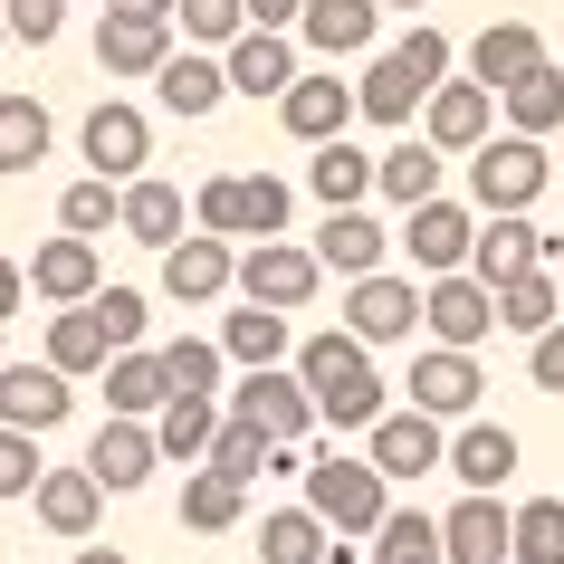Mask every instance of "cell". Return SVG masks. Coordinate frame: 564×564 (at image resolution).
<instances>
[{"label":"cell","instance_id":"6da1fadb","mask_svg":"<svg viewBox=\"0 0 564 564\" xmlns=\"http://www.w3.org/2000/svg\"><path fill=\"white\" fill-rule=\"evenodd\" d=\"M306 373V392H316V421H326V431H373V421L392 412L383 402V373H373V345H364L355 326H326V335H306L297 355H288Z\"/></svg>","mask_w":564,"mask_h":564},{"label":"cell","instance_id":"7a4b0ae2","mask_svg":"<svg viewBox=\"0 0 564 564\" xmlns=\"http://www.w3.org/2000/svg\"><path fill=\"white\" fill-rule=\"evenodd\" d=\"M449 67H459V48H449V30H431V20H412V39H392L383 58H373V67L355 77V106H364V124H392V134H402V124H412L421 106H431V87H441Z\"/></svg>","mask_w":564,"mask_h":564},{"label":"cell","instance_id":"3957f363","mask_svg":"<svg viewBox=\"0 0 564 564\" xmlns=\"http://www.w3.org/2000/svg\"><path fill=\"white\" fill-rule=\"evenodd\" d=\"M306 507L326 517L335 535H373L392 517V478L373 459H345V449H316L306 459Z\"/></svg>","mask_w":564,"mask_h":564},{"label":"cell","instance_id":"277c9868","mask_svg":"<svg viewBox=\"0 0 564 564\" xmlns=\"http://www.w3.org/2000/svg\"><path fill=\"white\" fill-rule=\"evenodd\" d=\"M545 182H555V153H545V134H488V144L469 153V202L478 210H535L545 202Z\"/></svg>","mask_w":564,"mask_h":564},{"label":"cell","instance_id":"5b68a950","mask_svg":"<svg viewBox=\"0 0 564 564\" xmlns=\"http://www.w3.org/2000/svg\"><path fill=\"white\" fill-rule=\"evenodd\" d=\"M316 288H326V259L316 249H297V239H249L239 249V297L278 306V316H297V306H316Z\"/></svg>","mask_w":564,"mask_h":564},{"label":"cell","instance_id":"8992f818","mask_svg":"<svg viewBox=\"0 0 564 564\" xmlns=\"http://www.w3.org/2000/svg\"><path fill=\"white\" fill-rule=\"evenodd\" d=\"M230 412H249L268 441H316V392H306L297 364H249L230 383Z\"/></svg>","mask_w":564,"mask_h":564},{"label":"cell","instance_id":"52a82bcc","mask_svg":"<svg viewBox=\"0 0 564 564\" xmlns=\"http://www.w3.org/2000/svg\"><path fill=\"white\" fill-rule=\"evenodd\" d=\"M421 326H431V345H488L498 335V288L478 278V268H441L431 288H421Z\"/></svg>","mask_w":564,"mask_h":564},{"label":"cell","instance_id":"ba28073f","mask_svg":"<svg viewBox=\"0 0 564 564\" xmlns=\"http://www.w3.org/2000/svg\"><path fill=\"white\" fill-rule=\"evenodd\" d=\"M230 288H239V239H220V230L192 220V230L163 249V297L173 306H210V297H230Z\"/></svg>","mask_w":564,"mask_h":564},{"label":"cell","instance_id":"9c48e42d","mask_svg":"<svg viewBox=\"0 0 564 564\" xmlns=\"http://www.w3.org/2000/svg\"><path fill=\"white\" fill-rule=\"evenodd\" d=\"M402 249H412L421 278H441V268H469V249H478V202H449V192L412 202V210H402Z\"/></svg>","mask_w":564,"mask_h":564},{"label":"cell","instance_id":"30bf717a","mask_svg":"<svg viewBox=\"0 0 564 564\" xmlns=\"http://www.w3.org/2000/svg\"><path fill=\"white\" fill-rule=\"evenodd\" d=\"M364 459H373V469L392 478V488H402V478H431V469H449V431L431 412H383L373 421V431H364Z\"/></svg>","mask_w":564,"mask_h":564},{"label":"cell","instance_id":"8fae6325","mask_svg":"<svg viewBox=\"0 0 564 564\" xmlns=\"http://www.w3.org/2000/svg\"><path fill=\"white\" fill-rule=\"evenodd\" d=\"M345 326L383 355V345H402V335L421 326V288L392 278V268H364V278H345Z\"/></svg>","mask_w":564,"mask_h":564},{"label":"cell","instance_id":"7c38bea8","mask_svg":"<svg viewBox=\"0 0 564 564\" xmlns=\"http://www.w3.org/2000/svg\"><path fill=\"white\" fill-rule=\"evenodd\" d=\"M564 239H545L535 230V210H478V249H469V268L488 278V288H507V278H527V268H545Z\"/></svg>","mask_w":564,"mask_h":564},{"label":"cell","instance_id":"4fadbf2b","mask_svg":"<svg viewBox=\"0 0 564 564\" xmlns=\"http://www.w3.org/2000/svg\"><path fill=\"white\" fill-rule=\"evenodd\" d=\"M220 67H230V96L259 106V96H288V87H297L306 58H297V30H259V20H249V30L220 48Z\"/></svg>","mask_w":564,"mask_h":564},{"label":"cell","instance_id":"5bb4252c","mask_svg":"<svg viewBox=\"0 0 564 564\" xmlns=\"http://www.w3.org/2000/svg\"><path fill=\"white\" fill-rule=\"evenodd\" d=\"M77 144H87V163L106 182H134L153 163V124H144V106H124V96H106L87 124H77Z\"/></svg>","mask_w":564,"mask_h":564},{"label":"cell","instance_id":"9a60e30c","mask_svg":"<svg viewBox=\"0 0 564 564\" xmlns=\"http://www.w3.org/2000/svg\"><path fill=\"white\" fill-rule=\"evenodd\" d=\"M87 469L106 478V498H134L153 469H163V441H153V421H134V412H106V431L87 441Z\"/></svg>","mask_w":564,"mask_h":564},{"label":"cell","instance_id":"2e32d148","mask_svg":"<svg viewBox=\"0 0 564 564\" xmlns=\"http://www.w3.org/2000/svg\"><path fill=\"white\" fill-rule=\"evenodd\" d=\"M67 412H77V392H67V373L48 355H39V364L0 355V421H10V431H58Z\"/></svg>","mask_w":564,"mask_h":564},{"label":"cell","instance_id":"e0dca14e","mask_svg":"<svg viewBox=\"0 0 564 564\" xmlns=\"http://www.w3.org/2000/svg\"><path fill=\"white\" fill-rule=\"evenodd\" d=\"M478 392H488V373H478L469 345H431V355H412V402L431 421H469Z\"/></svg>","mask_w":564,"mask_h":564},{"label":"cell","instance_id":"ac0fdd59","mask_svg":"<svg viewBox=\"0 0 564 564\" xmlns=\"http://www.w3.org/2000/svg\"><path fill=\"white\" fill-rule=\"evenodd\" d=\"M364 106H355V87L335 77V67H297V87L278 96V124L297 134V144H326V134H345Z\"/></svg>","mask_w":564,"mask_h":564},{"label":"cell","instance_id":"d6986e66","mask_svg":"<svg viewBox=\"0 0 564 564\" xmlns=\"http://www.w3.org/2000/svg\"><path fill=\"white\" fill-rule=\"evenodd\" d=\"M96 288H106V249H96V239L58 230V239H39V249H30V297L77 306V297H96Z\"/></svg>","mask_w":564,"mask_h":564},{"label":"cell","instance_id":"ffe728a7","mask_svg":"<svg viewBox=\"0 0 564 564\" xmlns=\"http://www.w3.org/2000/svg\"><path fill=\"white\" fill-rule=\"evenodd\" d=\"M373 30H383V0H306L297 10V48L306 58H364L373 48Z\"/></svg>","mask_w":564,"mask_h":564},{"label":"cell","instance_id":"44dd1931","mask_svg":"<svg viewBox=\"0 0 564 564\" xmlns=\"http://www.w3.org/2000/svg\"><path fill=\"white\" fill-rule=\"evenodd\" d=\"M488 106H498V87H478V77H441L431 106H421V134H431L441 153H478V144H488Z\"/></svg>","mask_w":564,"mask_h":564},{"label":"cell","instance_id":"7402d4cb","mask_svg":"<svg viewBox=\"0 0 564 564\" xmlns=\"http://www.w3.org/2000/svg\"><path fill=\"white\" fill-rule=\"evenodd\" d=\"M507 535H517V507L498 498V488H469V498L441 517V545H449V564H498L507 555Z\"/></svg>","mask_w":564,"mask_h":564},{"label":"cell","instance_id":"603a6c76","mask_svg":"<svg viewBox=\"0 0 564 564\" xmlns=\"http://www.w3.org/2000/svg\"><path fill=\"white\" fill-rule=\"evenodd\" d=\"M163 58H173V20H153V10H106V30H96V67H106V77H153Z\"/></svg>","mask_w":564,"mask_h":564},{"label":"cell","instance_id":"cb8c5ba5","mask_svg":"<svg viewBox=\"0 0 564 564\" xmlns=\"http://www.w3.org/2000/svg\"><path fill=\"white\" fill-rule=\"evenodd\" d=\"M30 507H39V527L48 535H96V517H106V478L96 469H39V488H30Z\"/></svg>","mask_w":564,"mask_h":564},{"label":"cell","instance_id":"d4e9b609","mask_svg":"<svg viewBox=\"0 0 564 564\" xmlns=\"http://www.w3.org/2000/svg\"><path fill=\"white\" fill-rule=\"evenodd\" d=\"M441 173H449V153L431 144V134H412V124L392 134V153H373V192H383L392 210L431 202V192H441Z\"/></svg>","mask_w":564,"mask_h":564},{"label":"cell","instance_id":"484cf974","mask_svg":"<svg viewBox=\"0 0 564 564\" xmlns=\"http://www.w3.org/2000/svg\"><path fill=\"white\" fill-rule=\"evenodd\" d=\"M153 96H163V116H182V124H202L220 96H230V67L210 58V48H173V58L153 67Z\"/></svg>","mask_w":564,"mask_h":564},{"label":"cell","instance_id":"4316f807","mask_svg":"<svg viewBox=\"0 0 564 564\" xmlns=\"http://www.w3.org/2000/svg\"><path fill=\"white\" fill-rule=\"evenodd\" d=\"M259 564H345V545H335V527L297 498V507H268L259 517Z\"/></svg>","mask_w":564,"mask_h":564},{"label":"cell","instance_id":"83f0119b","mask_svg":"<svg viewBox=\"0 0 564 564\" xmlns=\"http://www.w3.org/2000/svg\"><path fill=\"white\" fill-rule=\"evenodd\" d=\"M316 259H326V278H364V268H383V259H392V230H383L364 202H345V210H326Z\"/></svg>","mask_w":564,"mask_h":564},{"label":"cell","instance_id":"f1b7e54d","mask_svg":"<svg viewBox=\"0 0 564 564\" xmlns=\"http://www.w3.org/2000/svg\"><path fill=\"white\" fill-rule=\"evenodd\" d=\"M449 478H459V488H507V478H517V431L469 412L449 431Z\"/></svg>","mask_w":564,"mask_h":564},{"label":"cell","instance_id":"f546056e","mask_svg":"<svg viewBox=\"0 0 564 564\" xmlns=\"http://www.w3.org/2000/svg\"><path fill=\"white\" fill-rule=\"evenodd\" d=\"M116 230L144 239V249H173V239L192 230V202H182L163 173H134V182H124V220H116Z\"/></svg>","mask_w":564,"mask_h":564},{"label":"cell","instance_id":"4dcf8cb0","mask_svg":"<svg viewBox=\"0 0 564 564\" xmlns=\"http://www.w3.org/2000/svg\"><path fill=\"white\" fill-rule=\"evenodd\" d=\"M239 517H249V478L192 459V478H182V527H192V535H230Z\"/></svg>","mask_w":564,"mask_h":564},{"label":"cell","instance_id":"1f68e13d","mask_svg":"<svg viewBox=\"0 0 564 564\" xmlns=\"http://www.w3.org/2000/svg\"><path fill=\"white\" fill-rule=\"evenodd\" d=\"M527 67H545V39H535L527 20H488V30L469 39V77L478 87H517Z\"/></svg>","mask_w":564,"mask_h":564},{"label":"cell","instance_id":"d6a6232c","mask_svg":"<svg viewBox=\"0 0 564 564\" xmlns=\"http://www.w3.org/2000/svg\"><path fill=\"white\" fill-rule=\"evenodd\" d=\"M48 144H58L48 106H39L30 87H0V173H39V163H48Z\"/></svg>","mask_w":564,"mask_h":564},{"label":"cell","instance_id":"836d02e7","mask_svg":"<svg viewBox=\"0 0 564 564\" xmlns=\"http://www.w3.org/2000/svg\"><path fill=\"white\" fill-rule=\"evenodd\" d=\"M163 402H173V383H163V355H144V345H116V355H106V412L153 421Z\"/></svg>","mask_w":564,"mask_h":564},{"label":"cell","instance_id":"e575fe53","mask_svg":"<svg viewBox=\"0 0 564 564\" xmlns=\"http://www.w3.org/2000/svg\"><path fill=\"white\" fill-rule=\"evenodd\" d=\"M220 355L249 373V364H288V355H297V335H288V316H278V306L249 297L239 316H220Z\"/></svg>","mask_w":564,"mask_h":564},{"label":"cell","instance_id":"d590c367","mask_svg":"<svg viewBox=\"0 0 564 564\" xmlns=\"http://www.w3.org/2000/svg\"><path fill=\"white\" fill-rule=\"evenodd\" d=\"M210 431H220V392H173L163 412H153V441H163V459H210Z\"/></svg>","mask_w":564,"mask_h":564},{"label":"cell","instance_id":"8d00e7d4","mask_svg":"<svg viewBox=\"0 0 564 564\" xmlns=\"http://www.w3.org/2000/svg\"><path fill=\"white\" fill-rule=\"evenodd\" d=\"M306 153H316V163H306V192H316L326 210H345V202L373 192V153H355L345 134H326V144H306Z\"/></svg>","mask_w":564,"mask_h":564},{"label":"cell","instance_id":"74e56055","mask_svg":"<svg viewBox=\"0 0 564 564\" xmlns=\"http://www.w3.org/2000/svg\"><path fill=\"white\" fill-rule=\"evenodd\" d=\"M555 316H564V278H555V259L498 288V326H507V335H545Z\"/></svg>","mask_w":564,"mask_h":564},{"label":"cell","instance_id":"f35d334b","mask_svg":"<svg viewBox=\"0 0 564 564\" xmlns=\"http://www.w3.org/2000/svg\"><path fill=\"white\" fill-rule=\"evenodd\" d=\"M106 355H116V345H106V326H96V306H87V297L48 316V364H58L67 383H77V373H106Z\"/></svg>","mask_w":564,"mask_h":564},{"label":"cell","instance_id":"ab89813d","mask_svg":"<svg viewBox=\"0 0 564 564\" xmlns=\"http://www.w3.org/2000/svg\"><path fill=\"white\" fill-rule=\"evenodd\" d=\"M498 106H507V124H517V134H555V124H564V67H555V58L527 67L517 87H498Z\"/></svg>","mask_w":564,"mask_h":564},{"label":"cell","instance_id":"60d3db41","mask_svg":"<svg viewBox=\"0 0 564 564\" xmlns=\"http://www.w3.org/2000/svg\"><path fill=\"white\" fill-rule=\"evenodd\" d=\"M116 220H124V182L87 173V182H67V192H58V230H77V239H106Z\"/></svg>","mask_w":564,"mask_h":564},{"label":"cell","instance_id":"b9f144b4","mask_svg":"<svg viewBox=\"0 0 564 564\" xmlns=\"http://www.w3.org/2000/svg\"><path fill=\"white\" fill-rule=\"evenodd\" d=\"M507 564H564V498H527V507H517Z\"/></svg>","mask_w":564,"mask_h":564},{"label":"cell","instance_id":"7bdbcfd3","mask_svg":"<svg viewBox=\"0 0 564 564\" xmlns=\"http://www.w3.org/2000/svg\"><path fill=\"white\" fill-rule=\"evenodd\" d=\"M268 431L249 412H220V431H210V469H230V478H268Z\"/></svg>","mask_w":564,"mask_h":564},{"label":"cell","instance_id":"ee69618b","mask_svg":"<svg viewBox=\"0 0 564 564\" xmlns=\"http://www.w3.org/2000/svg\"><path fill=\"white\" fill-rule=\"evenodd\" d=\"M288 210H297V192H288L278 173H239V239H278Z\"/></svg>","mask_w":564,"mask_h":564},{"label":"cell","instance_id":"f6af8a7d","mask_svg":"<svg viewBox=\"0 0 564 564\" xmlns=\"http://www.w3.org/2000/svg\"><path fill=\"white\" fill-rule=\"evenodd\" d=\"M220 373H230V355H220L210 335H173V345H163V383L173 392H220Z\"/></svg>","mask_w":564,"mask_h":564},{"label":"cell","instance_id":"bcb514c9","mask_svg":"<svg viewBox=\"0 0 564 564\" xmlns=\"http://www.w3.org/2000/svg\"><path fill=\"white\" fill-rule=\"evenodd\" d=\"M173 30L192 39V48H230V39L249 30V0H173Z\"/></svg>","mask_w":564,"mask_h":564},{"label":"cell","instance_id":"7dc6e473","mask_svg":"<svg viewBox=\"0 0 564 564\" xmlns=\"http://www.w3.org/2000/svg\"><path fill=\"white\" fill-rule=\"evenodd\" d=\"M39 469H48V459H39V431H10V421H0V498H30Z\"/></svg>","mask_w":564,"mask_h":564},{"label":"cell","instance_id":"c3c4849f","mask_svg":"<svg viewBox=\"0 0 564 564\" xmlns=\"http://www.w3.org/2000/svg\"><path fill=\"white\" fill-rule=\"evenodd\" d=\"M96 326H106V345H144V326H153V316H144V297H134V288H96Z\"/></svg>","mask_w":564,"mask_h":564},{"label":"cell","instance_id":"681fc988","mask_svg":"<svg viewBox=\"0 0 564 564\" xmlns=\"http://www.w3.org/2000/svg\"><path fill=\"white\" fill-rule=\"evenodd\" d=\"M0 20H10V39H30V48H48V39L67 30V0H0Z\"/></svg>","mask_w":564,"mask_h":564},{"label":"cell","instance_id":"f907efd6","mask_svg":"<svg viewBox=\"0 0 564 564\" xmlns=\"http://www.w3.org/2000/svg\"><path fill=\"white\" fill-rule=\"evenodd\" d=\"M527 373H535V392H564V316L545 335H527Z\"/></svg>","mask_w":564,"mask_h":564},{"label":"cell","instance_id":"816d5d0a","mask_svg":"<svg viewBox=\"0 0 564 564\" xmlns=\"http://www.w3.org/2000/svg\"><path fill=\"white\" fill-rule=\"evenodd\" d=\"M20 306H30V268L0 259V316H20Z\"/></svg>","mask_w":564,"mask_h":564},{"label":"cell","instance_id":"f5cc1de1","mask_svg":"<svg viewBox=\"0 0 564 564\" xmlns=\"http://www.w3.org/2000/svg\"><path fill=\"white\" fill-rule=\"evenodd\" d=\"M297 10H306V0H249V20H259V30H297Z\"/></svg>","mask_w":564,"mask_h":564},{"label":"cell","instance_id":"db71d44e","mask_svg":"<svg viewBox=\"0 0 564 564\" xmlns=\"http://www.w3.org/2000/svg\"><path fill=\"white\" fill-rule=\"evenodd\" d=\"M67 564H134V555H124V545H87V535H77V555H67Z\"/></svg>","mask_w":564,"mask_h":564},{"label":"cell","instance_id":"11a10c76","mask_svg":"<svg viewBox=\"0 0 564 564\" xmlns=\"http://www.w3.org/2000/svg\"><path fill=\"white\" fill-rule=\"evenodd\" d=\"M106 10H153V20H173V0H106Z\"/></svg>","mask_w":564,"mask_h":564},{"label":"cell","instance_id":"9f6ffc18","mask_svg":"<svg viewBox=\"0 0 564 564\" xmlns=\"http://www.w3.org/2000/svg\"><path fill=\"white\" fill-rule=\"evenodd\" d=\"M373 564H449V555H441V545H431V555H373Z\"/></svg>","mask_w":564,"mask_h":564},{"label":"cell","instance_id":"6f0895ef","mask_svg":"<svg viewBox=\"0 0 564 564\" xmlns=\"http://www.w3.org/2000/svg\"><path fill=\"white\" fill-rule=\"evenodd\" d=\"M383 10H431V0H383Z\"/></svg>","mask_w":564,"mask_h":564},{"label":"cell","instance_id":"680465c9","mask_svg":"<svg viewBox=\"0 0 564 564\" xmlns=\"http://www.w3.org/2000/svg\"><path fill=\"white\" fill-rule=\"evenodd\" d=\"M0 355H10V316H0Z\"/></svg>","mask_w":564,"mask_h":564},{"label":"cell","instance_id":"91938a15","mask_svg":"<svg viewBox=\"0 0 564 564\" xmlns=\"http://www.w3.org/2000/svg\"><path fill=\"white\" fill-rule=\"evenodd\" d=\"M0 48H10V20H0Z\"/></svg>","mask_w":564,"mask_h":564},{"label":"cell","instance_id":"94428289","mask_svg":"<svg viewBox=\"0 0 564 564\" xmlns=\"http://www.w3.org/2000/svg\"><path fill=\"white\" fill-rule=\"evenodd\" d=\"M555 278H564V249H555Z\"/></svg>","mask_w":564,"mask_h":564},{"label":"cell","instance_id":"6125c7cd","mask_svg":"<svg viewBox=\"0 0 564 564\" xmlns=\"http://www.w3.org/2000/svg\"><path fill=\"white\" fill-rule=\"evenodd\" d=\"M555 182H564V163H555Z\"/></svg>","mask_w":564,"mask_h":564},{"label":"cell","instance_id":"be15d7a7","mask_svg":"<svg viewBox=\"0 0 564 564\" xmlns=\"http://www.w3.org/2000/svg\"><path fill=\"white\" fill-rule=\"evenodd\" d=\"M498 564H507V555H498Z\"/></svg>","mask_w":564,"mask_h":564}]
</instances>
